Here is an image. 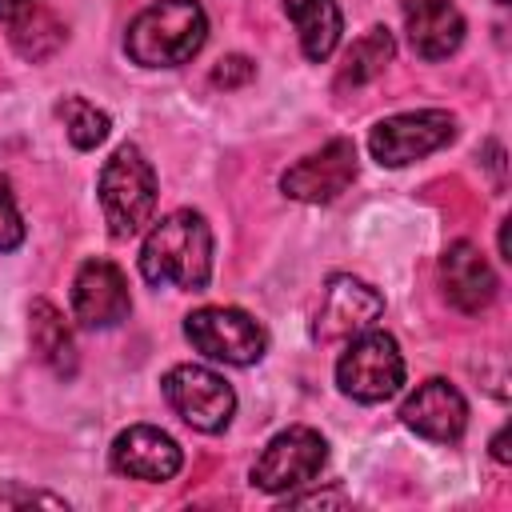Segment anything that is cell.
I'll return each mask as SVG.
<instances>
[{
  "mask_svg": "<svg viewBox=\"0 0 512 512\" xmlns=\"http://www.w3.org/2000/svg\"><path fill=\"white\" fill-rule=\"evenodd\" d=\"M140 276L148 284H176L184 292H204L212 280V228L200 212L176 208L160 216L140 244Z\"/></svg>",
  "mask_w": 512,
  "mask_h": 512,
  "instance_id": "1",
  "label": "cell"
},
{
  "mask_svg": "<svg viewBox=\"0 0 512 512\" xmlns=\"http://www.w3.org/2000/svg\"><path fill=\"white\" fill-rule=\"evenodd\" d=\"M208 40V16L200 0H156L124 32V52L140 68L188 64Z\"/></svg>",
  "mask_w": 512,
  "mask_h": 512,
  "instance_id": "2",
  "label": "cell"
},
{
  "mask_svg": "<svg viewBox=\"0 0 512 512\" xmlns=\"http://www.w3.org/2000/svg\"><path fill=\"white\" fill-rule=\"evenodd\" d=\"M100 192V208H104V224L116 240L136 236L144 224H152L156 212V172L148 164V156L136 144H120L96 180Z\"/></svg>",
  "mask_w": 512,
  "mask_h": 512,
  "instance_id": "3",
  "label": "cell"
},
{
  "mask_svg": "<svg viewBox=\"0 0 512 512\" xmlns=\"http://www.w3.org/2000/svg\"><path fill=\"white\" fill-rule=\"evenodd\" d=\"M336 384L356 404H384L404 388V356L396 336L364 328L348 336V348L336 360Z\"/></svg>",
  "mask_w": 512,
  "mask_h": 512,
  "instance_id": "4",
  "label": "cell"
},
{
  "mask_svg": "<svg viewBox=\"0 0 512 512\" xmlns=\"http://www.w3.org/2000/svg\"><path fill=\"white\" fill-rule=\"evenodd\" d=\"M184 336L200 356L232 364V368L260 364L268 352V332L260 328V320L248 316L244 308H228V304H208V308L188 312Z\"/></svg>",
  "mask_w": 512,
  "mask_h": 512,
  "instance_id": "5",
  "label": "cell"
},
{
  "mask_svg": "<svg viewBox=\"0 0 512 512\" xmlns=\"http://www.w3.org/2000/svg\"><path fill=\"white\" fill-rule=\"evenodd\" d=\"M168 408L196 432H224L236 412L232 384L204 364H176L160 380Z\"/></svg>",
  "mask_w": 512,
  "mask_h": 512,
  "instance_id": "6",
  "label": "cell"
},
{
  "mask_svg": "<svg viewBox=\"0 0 512 512\" xmlns=\"http://www.w3.org/2000/svg\"><path fill=\"white\" fill-rule=\"evenodd\" d=\"M456 136V120L444 108H416V112H396L368 132V152L384 168H404L412 160H424L440 152Z\"/></svg>",
  "mask_w": 512,
  "mask_h": 512,
  "instance_id": "7",
  "label": "cell"
},
{
  "mask_svg": "<svg viewBox=\"0 0 512 512\" xmlns=\"http://www.w3.org/2000/svg\"><path fill=\"white\" fill-rule=\"evenodd\" d=\"M324 464H328V440L308 424H292L264 444V452L252 464V484L272 496L292 492V488L316 480Z\"/></svg>",
  "mask_w": 512,
  "mask_h": 512,
  "instance_id": "8",
  "label": "cell"
},
{
  "mask_svg": "<svg viewBox=\"0 0 512 512\" xmlns=\"http://www.w3.org/2000/svg\"><path fill=\"white\" fill-rule=\"evenodd\" d=\"M132 312V292H128V276L104 260V256H92L76 268V280H72V316L80 328H92V332H104V328H116L120 320H128Z\"/></svg>",
  "mask_w": 512,
  "mask_h": 512,
  "instance_id": "9",
  "label": "cell"
},
{
  "mask_svg": "<svg viewBox=\"0 0 512 512\" xmlns=\"http://www.w3.org/2000/svg\"><path fill=\"white\" fill-rule=\"evenodd\" d=\"M352 180H356V144L348 136H336L320 152H308L304 160H296L292 168H284L280 188L292 200L328 204L340 192H348Z\"/></svg>",
  "mask_w": 512,
  "mask_h": 512,
  "instance_id": "10",
  "label": "cell"
},
{
  "mask_svg": "<svg viewBox=\"0 0 512 512\" xmlns=\"http://www.w3.org/2000/svg\"><path fill=\"white\" fill-rule=\"evenodd\" d=\"M108 464H112V472H120L128 480L160 484V480H172L180 472L184 452L168 432H160L152 424H132L112 440Z\"/></svg>",
  "mask_w": 512,
  "mask_h": 512,
  "instance_id": "11",
  "label": "cell"
},
{
  "mask_svg": "<svg viewBox=\"0 0 512 512\" xmlns=\"http://www.w3.org/2000/svg\"><path fill=\"white\" fill-rule=\"evenodd\" d=\"M400 420L424 440L456 444L464 436V428H468V400L460 396L456 384L432 376V380L416 384V392L400 404Z\"/></svg>",
  "mask_w": 512,
  "mask_h": 512,
  "instance_id": "12",
  "label": "cell"
},
{
  "mask_svg": "<svg viewBox=\"0 0 512 512\" xmlns=\"http://www.w3.org/2000/svg\"><path fill=\"white\" fill-rule=\"evenodd\" d=\"M384 312V296L356 280V276H328L324 284V300L316 312V340H348L364 328H372V320Z\"/></svg>",
  "mask_w": 512,
  "mask_h": 512,
  "instance_id": "13",
  "label": "cell"
},
{
  "mask_svg": "<svg viewBox=\"0 0 512 512\" xmlns=\"http://www.w3.org/2000/svg\"><path fill=\"white\" fill-rule=\"evenodd\" d=\"M440 288H444V300L464 312V316H476L484 312L496 292H500V280L488 264V256L472 244V240H456L448 244V252L440 256Z\"/></svg>",
  "mask_w": 512,
  "mask_h": 512,
  "instance_id": "14",
  "label": "cell"
},
{
  "mask_svg": "<svg viewBox=\"0 0 512 512\" xmlns=\"http://www.w3.org/2000/svg\"><path fill=\"white\" fill-rule=\"evenodd\" d=\"M404 24L420 60H444L464 44V16L456 0H404Z\"/></svg>",
  "mask_w": 512,
  "mask_h": 512,
  "instance_id": "15",
  "label": "cell"
},
{
  "mask_svg": "<svg viewBox=\"0 0 512 512\" xmlns=\"http://www.w3.org/2000/svg\"><path fill=\"white\" fill-rule=\"evenodd\" d=\"M28 336H32V352L36 360L60 376V380H72L76 376V340H72V328L64 320V312L52 304V300H32L28 308Z\"/></svg>",
  "mask_w": 512,
  "mask_h": 512,
  "instance_id": "16",
  "label": "cell"
},
{
  "mask_svg": "<svg viewBox=\"0 0 512 512\" xmlns=\"http://www.w3.org/2000/svg\"><path fill=\"white\" fill-rule=\"evenodd\" d=\"M284 12L288 20L296 24L300 32V48L312 64H324L336 44H340V32H344V16H340V4L336 0H284Z\"/></svg>",
  "mask_w": 512,
  "mask_h": 512,
  "instance_id": "17",
  "label": "cell"
},
{
  "mask_svg": "<svg viewBox=\"0 0 512 512\" xmlns=\"http://www.w3.org/2000/svg\"><path fill=\"white\" fill-rule=\"evenodd\" d=\"M392 52H396L392 32L384 24H372L360 40H352V48L344 56V68H340V84H368V80H376L388 68Z\"/></svg>",
  "mask_w": 512,
  "mask_h": 512,
  "instance_id": "18",
  "label": "cell"
},
{
  "mask_svg": "<svg viewBox=\"0 0 512 512\" xmlns=\"http://www.w3.org/2000/svg\"><path fill=\"white\" fill-rule=\"evenodd\" d=\"M56 112H60V120H64V132H68L72 148H80V152H92V148L104 144L108 132H112L108 112L96 108V104H88L84 96H68Z\"/></svg>",
  "mask_w": 512,
  "mask_h": 512,
  "instance_id": "19",
  "label": "cell"
},
{
  "mask_svg": "<svg viewBox=\"0 0 512 512\" xmlns=\"http://www.w3.org/2000/svg\"><path fill=\"white\" fill-rule=\"evenodd\" d=\"M64 44V24L56 20V16H48V12H32V16H24L20 24H12V48L24 56V60H48L56 48Z\"/></svg>",
  "mask_w": 512,
  "mask_h": 512,
  "instance_id": "20",
  "label": "cell"
},
{
  "mask_svg": "<svg viewBox=\"0 0 512 512\" xmlns=\"http://www.w3.org/2000/svg\"><path fill=\"white\" fill-rule=\"evenodd\" d=\"M20 244H24V216L16 212L12 188L0 176V252H16Z\"/></svg>",
  "mask_w": 512,
  "mask_h": 512,
  "instance_id": "21",
  "label": "cell"
},
{
  "mask_svg": "<svg viewBox=\"0 0 512 512\" xmlns=\"http://www.w3.org/2000/svg\"><path fill=\"white\" fill-rule=\"evenodd\" d=\"M252 76H256V64H252L248 56H240V52L224 56V60L212 68V84H216V88H224V92H232V88H244Z\"/></svg>",
  "mask_w": 512,
  "mask_h": 512,
  "instance_id": "22",
  "label": "cell"
},
{
  "mask_svg": "<svg viewBox=\"0 0 512 512\" xmlns=\"http://www.w3.org/2000/svg\"><path fill=\"white\" fill-rule=\"evenodd\" d=\"M32 504H48V508H68L64 496H52V492H40V488H0V508H32Z\"/></svg>",
  "mask_w": 512,
  "mask_h": 512,
  "instance_id": "23",
  "label": "cell"
},
{
  "mask_svg": "<svg viewBox=\"0 0 512 512\" xmlns=\"http://www.w3.org/2000/svg\"><path fill=\"white\" fill-rule=\"evenodd\" d=\"M288 508H344L348 500H344V492H336V488H328V492H300V496H292L288 492V500H284Z\"/></svg>",
  "mask_w": 512,
  "mask_h": 512,
  "instance_id": "24",
  "label": "cell"
},
{
  "mask_svg": "<svg viewBox=\"0 0 512 512\" xmlns=\"http://www.w3.org/2000/svg\"><path fill=\"white\" fill-rule=\"evenodd\" d=\"M40 8V0H0V24H20L24 16H32Z\"/></svg>",
  "mask_w": 512,
  "mask_h": 512,
  "instance_id": "25",
  "label": "cell"
},
{
  "mask_svg": "<svg viewBox=\"0 0 512 512\" xmlns=\"http://www.w3.org/2000/svg\"><path fill=\"white\" fill-rule=\"evenodd\" d=\"M492 460H496V464H508V460H512V452H508V424L492 436Z\"/></svg>",
  "mask_w": 512,
  "mask_h": 512,
  "instance_id": "26",
  "label": "cell"
},
{
  "mask_svg": "<svg viewBox=\"0 0 512 512\" xmlns=\"http://www.w3.org/2000/svg\"><path fill=\"white\" fill-rule=\"evenodd\" d=\"M496 244H500V260L508 264V260H512V252H508V220H500V236H496Z\"/></svg>",
  "mask_w": 512,
  "mask_h": 512,
  "instance_id": "27",
  "label": "cell"
},
{
  "mask_svg": "<svg viewBox=\"0 0 512 512\" xmlns=\"http://www.w3.org/2000/svg\"><path fill=\"white\" fill-rule=\"evenodd\" d=\"M496 4H508V0H496Z\"/></svg>",
  "mask_w": 512,
  "mask_h": 512,
  "instance_id": "28",
  "label": "cell"
}]
</instances>
